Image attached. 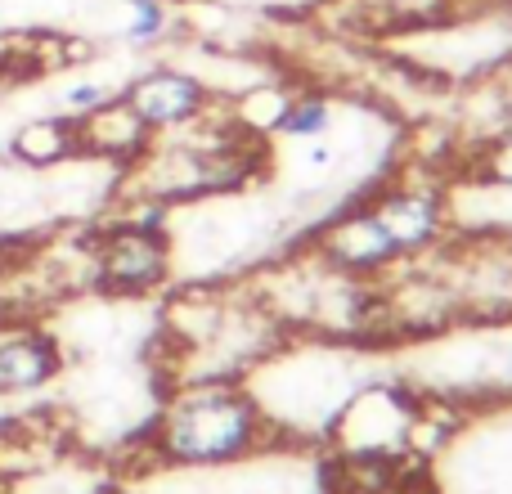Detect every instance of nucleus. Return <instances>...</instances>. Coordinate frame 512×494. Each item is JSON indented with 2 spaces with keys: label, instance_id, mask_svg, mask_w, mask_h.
I'll return each instance as SVG.
<instances>
[{
  "label": "nucleus",
  "instance_id": "obj_1",
  "mask_svg": "<svg viewBox=\"0 0 512 494\" xmlns=\"http://www.w3.org/2000/svg\"><path fill=\"white\" fill-rule=\"evenodd\" d=\"M270 441V418L239 378L180 382L149 432V454L167 468H234Z\"/></svg>",
  "mask_w": 512,
  "mask_h": 494
},
{
  "label": "nucleus",
  "instance_id": "obj_2",
  "mask_svg": "<svg viewBox=\"0 0 512 494\" xmlns=\"http://www.w3.org/2000/svg\"><path fill=\"white\" fill-rule=\"evenodd\" d=\"M310 252L328 265V270L346 274L360 283H382L387 274H396L405 265V252L391 239V230L382 225V216L369 203L351 207V212L333 216L324 230L315 234Z\"/></svg>",
  "mask_w": 512,
  "mask_h": 494
},
{
  "label": "nucleus",
  "instance_id": "obj_3",
  "mask_svg": "<svg viewBox=\"0 0 512 494\" xmlns=\"http://www.w3.org/2000/svg\"><path fill=\"white\" fill-rule=\"evenodd\" d=\"M95 288L108 297H153L171 279V234L108 225L90 247Z\"/></svg>",
  "mask_w": 512,
  "mask_h": 494
},
{
  "label": "nucleus",
  "instance_id": "obj_4",
  "mask_svg": "<svg viewBox=\"0 0 512 494\" xmlns=\"http://www.w3.org/2000/svg\"><path fill=\"white\" fill-rule=\"evenodd\" d=\"M369 207L382 216V225L391 230V239L400 243L405 261L432 256L436 247L450 243L454 225H450V189L441 180H414L400 176L387 189L369 198Z\"/></svg>",
  "mask_w": 512,
  "mask_h": 494
},
{
  "label": "nucleus",
  "instance_id": "obj_5",
  "mask_svg": "<svg viewBox=\"0 0 512 494\" xmlns=\"http://www.w3.org/2000/svg\"><path fill=\"white\" fill-rule=\"evenodd\" d=\"M122 99L153 135H171V131H185V126L203 122L216 104V90L189 68L153 63V68H144L140 77L126 81Z\"/></svg>",
  "mask_w": 512,
  "mask_h": 494
},
{
  "label": "nucleus",
  "instance_id": "obj_6",
  "mask_svg": "<svg viewBox=\"0 0 512 494\" xmlns=\"http://www.w3.org/2000/svg\"><path fill=\"white\" fill-rule=\"evenodd\" d=\"M63 373V351L45 328L23 319L0 328V396H36Z\"/></svg>",
  "mask_w": 512,
  "mask_h": 494
},
{
  "label": "nucleus",
  "instance_id": "obj_7",
  "mask_svg": "<svg viewBox=\"0 0 512 494\" xmlns=\"http://www.w3.org/2000/svg\"><path fill=\"white\" fill-rule=\"evenodd\" d=\"M153 140H158V135H153L149 126L126 108L122 95H117L108 108H99V113H90L86 122H81V158L113 162V167H126V171L149 153Z\"/></svg>",
  "mask_w": 512,
  "mask_h": 494
},
{
  "label": "nucleus",
  "instance_id": "obj_8",
  "mask_svg": "<svg viewBox=\"0 0 512 494\" xmlns=\"http://www.w3.org/2000/svg\"><path fill=\"white\" fill-rule=\"evenodd\" d=\"M5 158H14V167L27 171H50L63 162L81 158V122H72L68 113H41L27 117L5 144Z\"/></svg>",
  "mask_w": 512,
  "mask_h": 494
},
{
  "label": "nucleus",
  "instance_id": "obj_9",
  "mask_svg": "<svg viewBox=\"0 0 512 494\" xmlns=\"http://www.w3.org/2000/svg\"><path fill=\"white\" fill-rule=\"evenodd\" d=\"M337 117V104L319 90H306V95H288V108L279 117V131L292 135V140H324L328 126Z\"/></svg>",
  "mask_w": 512,
  "mask_h": 494
},
{
  "label": "nucleus",
  "instance_id": "obj_10",
  "mask_svg": "<svg viewBox=\"0 0 512 494\" xmlns=\"http://www.w3.org/2000/svg\"><path fill=\"white\" fill-rule=\"evenodd\" d=\"M126 5H131V18L117 27L122 45H131V50H149V45H162L171 36V27H176V18H171V0H126Z\"/></svg>",
  "mask_w": 512,
  "mask_h": 494
},
{
  "label": "nucleus",
  "instance_id": "obj_11",
  "mask_svg": "<svg viewBox=\"0 0 512 494\" xmlns=\"http://www.w3.org/2000/svg\"><path fill=\"white\" fill-rule=\"evenodd\" d=\"M472 180L512 189V126H499V131L477 149V158H472Z\"/></svg>",
  "mask_w": 512,
  "mask_h": 494
},
{
  "label": "nucleus",
  "instance_id": "obj_12",
  "mask_svg": "<svg viewBox=\"0 0 512 494\" xmlns=\"http://www.w3.org/2000/svg\"><path fill=\"white\" fill-rule=\"evenodd\" d=\"M117 95H122V90L108 86V81H99V77H77V81H68V90L59 95V113H68L72 122H86L90 113L108 108Z\"/></svg>",
  "mask_w": 512,
  "mask_h": 494
},
{
  "label": "nucleus",
  "instance_id": "obj_13",
  "mask_svg": "<svg viewBox=\"0 0 512 494\" xmlns=\"http://www.w3.org/2000/svg\"><path fill=\"white\" fill-rule=\"evenodd\" d=\"M14 319H18V310H14V297H9V292L0 288V328H5V324H14Z\"/></svg>",
  "mask_w": 512,
  "mask_h": 494
},
{
  "label": "nucleus",
  "instance_id": "obj_14",
  "mask_svg": "<svg viewBox=\"0 0 512 494\" xmlns=\"http://www.w3.org/2000/svg\"><path fill=\"white\" fill-rule=\"evenodd\" d=\"M0 86H5V81H0Z\"/></svg>",
  "mask_w": 512,
  "mask_h": 494
},
{
  "label": "nucleus",
  "instance_id": "obj_15",
  "mask_svg": "<svg viewBox=\"0 0 512 494\" xmlns=\"http://www.w3.org/2000/svg\"><path fill=\"white\" fill-rule=\"evenodd\" d=\"M445 5H450V0H445Z\"/></svg>",
  "mask_w": 512,
  "mask_h": 494
}]
</instances>
